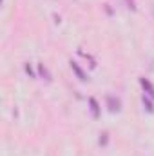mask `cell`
Returning a JSON list of instances; mask_svg holds the SVG:
<instances>
[{"label": "cell", "instance_id": "obj_1", "mask_svg": "<svg viewBox=\"0 0 154 156\" xmlns=\"http://www.w3.org/2000/svg\"><path fill=\"white\" fill-rule=\"evenodd\" d=\"M140 83H142V87L145 89V93H147V96H151L154 100V85L147 80V78H140Z\"/></svg>", "mask_w": 154, "mask_h": 156}, {"label": "cell", "instance_id": "obj_3", "mask_svg": "<svg viewBox=\"0 0 154 156\" xmlns=\"http://www.w3.org/2000/svg\"><path fill=\"white\" fill-rule=\"evenodd\" d=\"M71 69H73V71L76 73V76L80 78L82 82H85V80H87V76H85V73H83V71L80 69V66H78L76 62H71Z\"/></svg>", "mask_w": 154, "mask_h": 156}, {"label": "cell", "instance_id": "obj_9", "mask_svg": "<svg viewBox=\"0 0 154 156\" xmlns=\"http://www.w3.org/2000/svg\"><path fill=\"white\" fill-rule=\"evenodd\" d=\"M127 4H129V7H131V9H136V5H134V0H127Z\"/></svg>", "mask_w": 154, "mask_h": 156}, {"label": "cell", "instance_id": "obj_8", "mask_svg": "<svg viewBox=\"0 0 154 156\" xmlns=\"http://www.w3.org/2000/svg\"><path fill=\"white\" fill-rule=\"evenodd\" d=\"M26 71H27L29 75H33V69H31V66H29V64H26ZM33 76H35V75H33Z\"/></svg>", "mask_w": 154, "mask_h": 156}, {"label": "cell", "instance_id": "obj_5", "mask_svg": "<svg viewBox=\"0 0 154 156\" xmlns=\"http://www.w3.org/2000/svg\"><path fill=\"white\" fill-rule=\"evenodd\" d=\"M143 104H145V107H147L149 113H154V105H152V102H151V96L143 94Z\"/></svg>", "mask_w": 154, "mask_h": 156}, {"label": "cell", "instance_id": "obj_6", "mask_svg": "<svg viewBox=\"0 0 154 156\" xmlns=\"http://www.w3.org/2000/svg\"><path fill=\"white\" fill-rule=\"evenodd\" d=\"M38 71H40V75H42V76H45V80H51V75H49V71L45 69V66H44V64H38Z\"/></svg>", "mask_w": 154, "mask_h": 156}, {"label": "cell", "instance_id": "obj_7", "mask_svg": "<svg viewBox=\"0 0 154 156\" xmlns=\"http://www.w3.org/2000/svg\"><path fill=\"white\" fill-rule=\"evenodd\" d=\"M102 136H103V138H100V144H103V145H105V144H107V133H103Z\"/></svg>", "mask_w": 154, "mask_h": 156}, {"label": "cell", "instance_id": "obj_4", "mask_svg": "<svg viewBox=\"0 0 154 156\" xmlns=\"http://www.w3.org/2000/svg\"><path fill=\"white\" fill-rule=\"evenodd\" d=\"M107 104H109V111H111V113L120 111V102H118V100H114L113 96H109V98H107Z\"/></svg>", "mask_w": 154, "mask_h": 156}, {"label": "cell", "instance_id": "obj_2", "mask_svg": "<svg viewBox=\"0 0 154 156\" xmlns=\"http://www.w3.org/2000/svg\"><path fill=\"white\" fill-rule=\"evenodd\" d=\"M89 105H91V113H93V118L100 116V105L96 102V98H89Z\"/></svg>", "mask_w": 154, "mask_h": 156}]
</instances>
